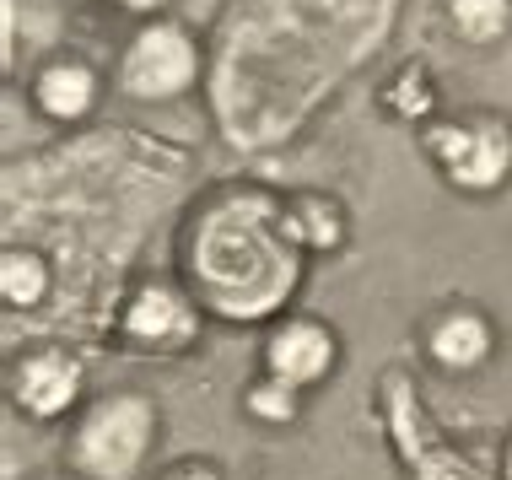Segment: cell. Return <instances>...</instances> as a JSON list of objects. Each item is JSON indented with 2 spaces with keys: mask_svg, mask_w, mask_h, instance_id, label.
Masks as SVG:
<instances>
[{
  "mask_svg": "<svg viewBox=\"0 0 512 480\" xmlns=\"http://www.w3.org/2000/svg\"><path fill=\"white\" fill-rule=\"evenodd\" d=\"M184 286L227 324L281 319L302 286V243L286 227V200L227 189L200 205L184 232Z\"/></svg>",
  "mask_w": 512,
  "mask_h": 480,
  "instance_id": "6da1fadb",
  "label": "cell"
},
{
  "mask_svg": "<svg viewBox=\"0 0 512 480\" xmlns=\"http://www.w3.org/2000/svg\"><path fill=\"white\" fill-rule=\"evenodd\" d=\"M162 416L157 400L124 389V394H98L92 405L76 410L71 437H65V464L81 480H141L157 448Z\"/></svg>",
  "mask_w": 512,
  "mask_h": 480,
  "instance_id": "7a4b0ae2",
  "label": "cell"
},
{
  "mask_svg": "<svg viewBox=\"0 0 512 480\" xmlns=\"http://www.w3.org/2000/svg\"><path fill=\"white\" fill-rule=\"evenodd\" d=\"M426 157L464 195H491L512 178V125L496 114H464L426 125Z\"/></svg>",
  "mask_w": 512,
  "mask_h": 480,
  "instance_id": "3957f363",
  "label": "cell"
},
{
  "mask_svg": "<svg viewBox=\"0 0 512 480\" xmlns=\"http://www.w3.org/2000/svg\"><path fill=\"white\" fill-rule=\"evenodd\" d=\"M200 81V44L184 22L151 17L141 33L124 44L119 92L135 103H173Z\"/></svg>",
  "mask_w": 512,
  "mask_h": 480,
  "instance_id": "277c9868",
  "label": "cell"
},
{
  "mask_svg": "<svg viewBox=\"0 0 512 480\" xmlns=\"http://www.w3.org/2000/svg\"><path fill=\"white\" fill-rule=\"evenodd\" d=\"M205 308L189 297V286L173 281H141L119 308V346L135 356H184L200 340Z\"/></svg>",
  "mask_w": 512,
  "mask_h": 480,
  "instance_id": "5b68a950",
  "label": "cell"
},
{
  "mask_svg": "<svg viewBox=\"0 0 512 480\" xmlns=\"http://www.w3.org/2000/svg\"><path fill=\"white\" fill-rule=\"evenodd\" d=\"M81 389H87L81 356L65 346H33L11 362V405L27 421H65L81 405Z\"/></svg>",
  "mask_w": 512,
  "mask_h": 480,
  "instance_id": "8992f818",
  "label": "cell"
},
{
  "mask_svg": "<svg viewBox=\"0 0 512 480\" xmlns=\"http://www.w3.org/2000/svg\"><path fill=\"white\" fill-rule=\"evenodd\" d=\"M340 362V335L329 324L308 319V313H286L265 335V373L292 383V389H313L335 373Z\"/></svg>",
  "mask_w": 512,
  "mask_h": 480,
  "instance_id": "52a82bcc",
  "label": "cell"
},
{
  "mask_svg": "<svg viewBox=\"0 0 512 480\" xmlns=\"http://www.w3.org/2000/svg\"><path fill=\"white\" fill-rule=\"evenodd\" d=\"M496 351V329L480 308H448L426 324V356L442 373H475Z\"/></svg>",
  "mask_w": 512,
  "mask_h": 480,
  "instance_id": "ba28073f",
  "label": "cell"
},
{
  "mask_svg": "<svg viewBox=\"0 0 512 480\" xmlns=\"http://www.w3.org/2000/svg\"><path fill=\"white\" fill-rule=\"evenodd\" d=\"M98 98H103V81L87 60H76V54L49 60L44 71L33 76V108L44 119H54V125H81V119L98 108Z\"/></svg>",
  "mask_w": 512,
  "mask_h": 480,
  "instance_id": "9c48e42d",
  "label": "cell"
},
{
  "mask_svg": "<svg viewBox=\"0 0 512 480\" xmlns=\"http://www.w3.org/2000/svg\"><path fill=\"white\" fill-rule=\"evenodd\" d=\"M286 227H292V238L302 243V254H335L345 243V211L340 200L329 195H292L286 200Z\"/></svg>",
  "mask_w": 512,
  "mask_h": 480,
  "instance_id": "30bf717a",
  "label": "cell"
},
{
  "mask_svg": "<svg viewBox=\"0 0 512 480\" xmlns=\"http://www.w3.org/2000/svg\"><path fill=\"white\" fill-rule=\"evenodd\" d=\"M49 286H54V270L44 254H33V249L0 254V297H6V308H17V313L38 308L49 297Z\"/></svg>",
  "mask_w": 512,
  "mask_h": 480,
  "instance_id": "8fae6325",
  "label": "cell"
},
{
  "mask_svg": "<svg viewBox=\"0 0 512 480\" xmlns=\"http://www.w3.org/2000/svg\"><path fill=\"white\" fill-rule=\"evenodd\" d=\"M448 27L469 49H491L512 33V0H448Z\"/></svg>",
  "mask_w": 512,
  "mask_h": 480,
  "instance_id": "7c38bea8",
  "label": "cell"
},
{
  "mask_svg": "<svg viewBox=\"0 0 512 480\" xmlns=\"http://www.w3.org/2000/svg\"><path fill=\"white\" fill-rule=\"evenodd\" d=\"M302 389H292V383H281V378H259V383H248L243 389V410L259 421V427H292L297 421V410H302V400H297Z\"/></svg>",
  "mask_w": 512,
  "mask_h": 480,
  "instance_id": "4fadbf2b",
  "label": "cell"
},
{
  "mask_svg": "<svg viewBox=\"0 0 512 480\" xmlns=\"http://www.w3.org/2000/svg\"><path fill=\"white\" fill-rule=\"evenodd\" d=\"M383 108H389L394 119H405V125H415V119H432V108H437L432 76H426L421 65H405V71L383 87Z\"/></svg>",
  "mask_w": 512,
  "mask_h": 480,
  "instance_id": "5bb4252c",
  "label": "cell"
},
{
  "mask_svg": "<svg viewBox=\"0 0 512 480\" xmlns=\"http://www.w3.org/2000/svg\"><path fill=\"white\" fill-rule=\"evenodd\" d=\"M410 464H415V475H421V480H475L469 464H459L448 448H437V443H415Z\"/></svg>",
  "mask_w": 512,
  "mask_h": 480,
  "instance_id": "9a60e30c",
  "label": "cell"
},
{
  "mask_svg": "<svg viewBox=\"0 0 512 480\" xmlns=\"http://www.w3.org/2000/svg\"><path fill=\"white\" fill-rule=\"evenodd\" d=\"M157 480H221V470H216V464H205V459H178Z\"/></svg>",
  "mask_w": 512,
  "mask_h": 480,
  "instance_id": "2e32d148",
  "label": "cell"
},
{
  "mask_svg": "<svg viewBox=\"0 0 512 480\" xmlns=\"http://www.w3.org/2000/svg\"><path fill=\"white\" fill-rule=\"evenodd\" d=\"M114 6H124V11H141V17H157L168 0H114Z\"/></svg>",
  "mask_w": 512,
  "mask_h": 480,
  "instance_id": "e0dca14e",
  "label": "cell"
},
{
  "mask_svg": "<svg viewBox=\"0 0 512 480\" xmlns=\"http://www.w3.org/2000/svg\"><path fill=\"white\" fill-rule=\"evenodd\" d=\"M502 480H512V437H507V464H502Z\"/></svg>",
  "mask_w": 512,
  "mask_h": 480,
  "instance_id": "ac0fdd59",
  "label": "cell"
},
{
  "mask_svg": "<svg viewBox=\"0 0 512 480\" xmlns=\"http://www.w3.org/2000/svg\"><path fill=\"white\" fill-rule=\"evenodd\" d=\"M49 480H81V475H49Z\"/></svg>",
  "mask_w": 512,
  "mask_h": 480,
  "instance_id": "d6986e66",
  "label": "cell"
}]
</instances>
